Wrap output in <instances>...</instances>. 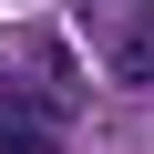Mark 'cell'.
Masks as SVG:
<instances>
[{
  "label": "cell",
  "mask_w": 154,
  "mask_h": 154,
  "mask_svg": "<svg viewBox=\"0 0 154 154\" xmlns=\"http://www.w3.org/2000/svg\"><path fill=\"white\" fill-rule=\"evenodd\" d=\"M62 144H72V103L31 93L11 72V82H0V154H62Z\"/></svg>",
  "instance_id": "1"
},
{
  "label": "cell",
  "mask_w": 154,
  "mask_h": 154,
  "mask_svg": "<svg viewBox=\"0 0 154 154\" xmlns=\"http://www.w3.org/2000/svg\"><path fill=\"white\" fill-rule=\"evenodd\" d=\"M103 72H113L123 93H154V11H144V0L103 21Z\"/></svg>",
  "instance_id": "2"
},
{
  "label": "cell",
  "mask_w": 154,
  "mask_h": 154,
  "mask_svg": "<svg viewBox=\"0 0 154 154\" xmlns=\"http://www.w3.org/2000/svg\"><path fill=\"white\" fill-rule=\"evenodd\" d=\"M21 62H31V72H21L31 93H51V103H72V93H82V51H72V31H51V21H41V31L21 41Z\"/></svg>",
  "instance_id": "3"
}]
</instances>
